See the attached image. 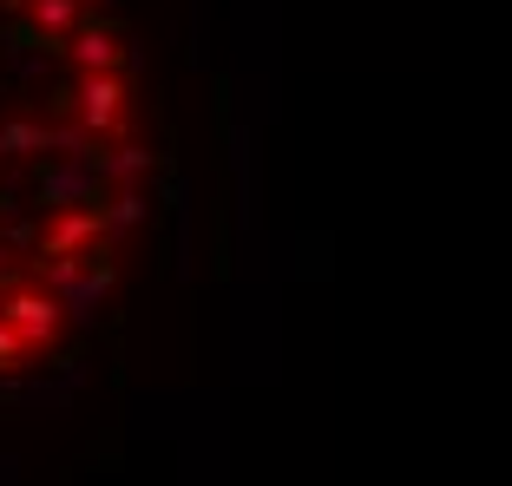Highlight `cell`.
<instances>
[{
    "label": "cell",
    "instance_id": "6da1fadb",
    "mask_svg": "<svg viewBox=\"0 0 512 486\" xmlns=\"http://www.w3.org/2000/svg\"><path fill=\"white\" fill-rule=\"evenodd\" d=\"M79 79L14 92L0 66V381L66 349L73 322L119 283V237L145 224L151 152L79 119Z\"/></svg>",
    "mask_w": 512,
    "mask_h": 486
}]
</instances>
